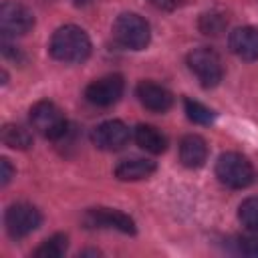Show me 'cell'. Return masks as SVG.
Masks as SVG:
<instances>
[{
    "instance_id": "obj_1",
    "label": "cell",
    "mask_w": 258,
    "mask_h": 258,
    "mask_svg": "<svg viewBox=\"0 0 258 258\" xmlns=\"http://www.w3.org/2000/svg\"><path fill=\"white\" fill-rule=\"evenodd\" d=\"M48 48L56 60L64 64H79L91 54V38L81 26L64 24L54 30Z\"/></svg>"
},
{
    "instance_id": "obj_2",
    "label": "cell",
    "mask_w": 258,
    "mask_h": 258,
    "mask_svg": "<svg viewBox=\"0 0 258 258\" xmlns=\"http://www.w3.org/2000/svg\"><path fill=\"white\" fill-rule=\"evenodd\" d=\"M216 177L230 189H244L254 181V167L246 155L226 151L216 161Z\"/></svg>"
},
{
    "instance_id": "obj_3",
    "label": "cell",
    "mask_w": 258,
    "mask_h": 258,
    "mask_svg": "<svg viewBox=\"0 0 258 258\" xmlns=\"http://www.w3.org/2000/svg\"><path fill=\"white\" fill-rule=\"evenodd\" d=\"M113 38L129 50H141L149 44L151 30L143 16L135 12H123L113 22Z\"/></svg>"
},
{
    "instance_id": "obj_4",
    "label": "cell",
    "mask_w": 258,
    "mask_h": 258,
    "mask_svg": "<svg viewBox=\"0 0 258 258\" xmlns=\"http://www.w3.org/2000/svg\"><path fill=\"white\" fill-rule=\"evenodd\" d=\"M30 125L46 139H60L67 133V117L52 101H38L30 109Z\"/></svg>"
},
{
    "instance_id": "obj_5",
    "label": "cell",
    "mask_w": 258,
    "mask_h": 258,
    "mask_svg": "<svg viewBox=\"0 0 258 258\" xmlns=\"http://www.w3.org/2000/svg\"><path fill=\"white\" fill-rule=\"evenodd\" d=\"M187 67L196 75V79L200 81V85L206 87V89H212V87L220 85V81L224 77L222 58L218 56L216 50L206 48V46L194 48L187 54Z\"/></svg>"
},
{
    "instance_id": "obj_6",
    "label": "cell",
    "mask_w": 258,
    "mask_h": 258,
    "mask_svg": "<svg viewBox=\"0 0 258 258\" xmlns=\"http://www.w3.org/2000/svg\"><path fill=\"white\" fill-rule=\"evenodd\" d=\"M42 222L40 212L26 202H18L12 204L6 214H4V226L10 238L18 240V238H26L28 234H32Z\"/></svg>"
},
{
    "instance_id": "obj_7",
    "label": "cell",
    "mask_w": 258,
    "mask_h": 258,
    "mask_svg": "<svg viewBox=\"0 0 258 258\" xmlns=\"http://www.w3.org/2000/svg\"><path fill=\"white\" fill-rule=\"evenodd\" d=\"M123 91L125 81L121 75H105L87 85L85 99L95 107H111L123 97Z\"/></svg>"
},
{
    "instance_id": "obj_8",
    "label": "cell",
    "mask_w": 258,
    "mask_h": 258,
    "mask_svg": "<svg viewBox=\"0 0 258 258\" xmlns=\"http://www.w3.org/2000/svg\"><path fill=\"white\" fill-rule=\"evenodd\" d=\"M34 26L32 12L14 0H6L0 6V28L4 36H22Z\"/></svg>"
},
{
    "instance_id": "obj_9",
    "label": "cell",
    "mask_w": 258,
    "mask_h": 258,
    "mask_svg": "<svg viewBox=\"0 0 258 258\" xmlns=\"http://www.w3.org/2000/svg\"><path fill=\"white\" fill-rule=\"evenodd\" d=\"M83 224L87 228H99V230H119L123 234H135V222L113 208H91L83 216Z\"/></svg>"
},
{
    "instance_id": "obj_10",
    "label": "cell",
    "mask_w": 258,
    "mask_h": 258,
    "mask_svg": "<svg viewBox=\"0 0 258 258\" xmlns=\"http://www.w3.org/2000/svg\"><path fill=\"white\" fill-rule=\"evenodd\" d=\"M91 139H93L95 147H99L103 151H119L129 141V127L119 119L103 121L101 125H97L93 129Z\"/></svg>"
},
{
    "instance_id": "obj_11",
    "label": "cell",
    "mask_w": 258,
    "mask_h": 258,
    "mask_svg": "<svg viewBox=\"0 0 258 258\" xmlns=\"http://www.w3.org/2000/svg\"><path fill=\"white\" fill-rule=\"evenodd\" d=\"M135 95H137L139 103L145 109L153 111V113H165L173 105L171 91L165 89L159 83H153V81H141L137 85V89H135Z\"/></svg>"
},
{
    "instance_id": "obj_12",
    "label": "cell",
    "mask_w": 258,
    "mask_h": 258,
    "mask_svg": "<svg viewBox=\"0 0 258 258\" xmlns=\"http://www.w3.org/2000/svg\"><path fill=\"white\" fill-rule=\"evenodd\" d=\"M230 50L242 60H258V28L242 26L230 34Z\"/></svg>"
},
{
    "instance_id": "obj_13",
    "label": "cell",
    "mask_w": 258,
    "mask_h": 258,
    "mask_svg": "<svg viewBox=\"0 0 258 258\" xmlns=\"http://www.w3.org/2000/svg\"><path fill=\"white\" fill-rule=\"evenodd\" d=\"M179 159L189 169L202 167L208 159V143L204 141V137H200L196 133H189V135L181 137V141H179Z\"/></svg>"
},
{
    "instance_id": "obj_14",
    "label": "cell",
    "mask_w": 258,
    "mask_h": 258,
    "mask_svg": "<svg viewBox=\"0 0 258 258\" xmlns=\"http://www.w3.org/2000/svg\"><path fill=\"white\" fill-rule=\"evenodd\" d=\"M155 171V161L145 159V157H131V159H123L117 167H115V175L121 181H137V179H145Z\"/></svg>"
},
{
    "instance_id": "obj_15",
    "label": "cell",
    "mask_w": 258,
    "mask_h": 258,
    "mask_svg": "<svg viewBox=\"0 0 258 258\" xmlns=\"http://www.w3.org/2000/svg\"><path fill=\"white\" fill-rule=\"evenodd\" d=\"M133 137L135 143L149 153H163L167 149V137L153 125H137Z\"/></svg>"
},
{
    "instance_id": "obj_16",
    "label": "cell",
    "mask_w": 258,
    "mask_h": 258,
    "mask_svg": "<svg viewBox=\"0 0 258 258\" xmlns=\"http://www.w3.org/2000/svg\"><path fill=\"white\" fill-rule=\"evenodd\" d=\"M2 141L12 149H28L32 145V133L22 125L8 123L2 129Z\"/></svg>"
},
{
    "instance_id": "obj_17",
    "label": "cell",
    "mask_w": 258,
    "mask_h": 258,
    "mask_svg": "<svg viewBox=\"0 0 258 258\" xmlns=\"http://www.w3.org/2000/svg\"><path fill=\"white\" fill-rule=\"evenodd\" d=\"M67 246H69V238L64 234H54L50 236L48 240H44L36 250H34V256H40V258H58L67 252Z\"/></svg>"
},
{
    "instance_id": "obj_18",
    "label": "cell",
    "mask_w": 258,
    "mask_h": 258,
    "mask_svg": "<svg viewBox=\"0 0 258 258\" xmlns=\"http://www.w3.org/2000/svg\"><path fill=\"white\" fill-rule=\"evenodd\" d=\"M238 220L250 232H258V196L246 198L238 208Z\"/></svg>"
},
{
    "instance_id": "obj_19",
    "label": "cell",
    "mask_w": 258,
    "mask_h": 258,
    "mask_svg": "<svg viewBox=\"0 0 258 258\" xmlns=\"http://www.w3.org/2000/svg\"><path fill=\"white\" fill-rule=\"evenodd\" d=\"M226 26H228V18L222 12H208V14H202L200 18V30L204 34L218 36L220 32H224Z\"/></svg>"
},
{
    "instance_id": "obj_20",
    "label": "cell",
    "mask_w": 258,
    "mask_h": 258,
    "mask_svg": "<svg viewBox=\"0 0 258 258\" xmlns=\"http://www.w3.org/2000/svg\"><path fill=\"white\" fill-rule=\"evenodd\" d=\"M185 113H187V119L198 125H210L214 121V111L191 99H185Z\"/></svg>"
},
{
    "instance_id": "obj_21",
    "label": "cell",
    "mask_w": 258,
    "mask_h": 258,
    "mask_svg": "<svg viewBox=\"0 0 258 258\" xmlns=\"http://www.w3.org/2000/svg\"><path fill=\"white\" fill-rule=\"evenodd\" d=\"M236 252L244 256H258V236H240L234 242Z\"/></svg>"
},
{
    "instance_id": "obj_22",
    "label": "cell",
    "mask_w": 258,
    "mask_h": 258,
    "mask_svg": "<svg viewBox=\"0 0 258 258\" xmlns=\"http://www.w3.org/2000/svg\"><path fill=\"white\" fill-rule=\"evenodd\" d=\"M0 167H2V179H0V183L2 185H6L10 179H12V173H14V169H12V165H10V161L4 157V159H0Z\"/></svg>"
},
{
    "instance_id": "obj_23",
    "label": "cell",
    "mask_w": 258,
    "mask_h": 258,
    "mask_svg": "<svg viewBox=\"0 0 258 258\" xmlns=\"http://www.w3.org/2000/svg\"><path fill=\"white\" fill-rule=\"evenodd\" d=\"M151 4L157 6V8H163V10H171V8L179 6L181 0H151Z\"/></svg>"
},
{
    "instance_id": "obj_24",
    "label": "cell",
    "mask_w": 258,
    "mask_h": 258,
    "mask_svg": "<svg viewBox=\"0 0 258 258\" xmlns=\"http://www.w3.org/2000/svg\"><path fill=\"white\" fill-rule=\"evenodd\" d=\"M75 2H87V0H75Z\"/></svg>"
}]
</instances>
